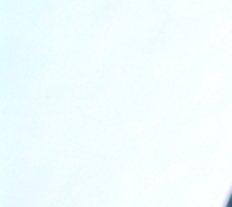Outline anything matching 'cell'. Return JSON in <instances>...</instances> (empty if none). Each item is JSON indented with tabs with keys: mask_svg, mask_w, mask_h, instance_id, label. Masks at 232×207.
<instances>
[{
	"mask_svg": "<svg viewBox=\"0 0 232 207\" xmlns=\"http://www.w3.org/2000/svg\"><path fill=\"white\" fill-rule=\"evenodd\" d=\"M225 207H232V194H231V196H229L228 202H227V206Z\"/></svg>",
	"mask_w": 232,
	"mask_h": 207,
	"instance_id": "obj_1",
	"label": "cell"
}]
</instances>
